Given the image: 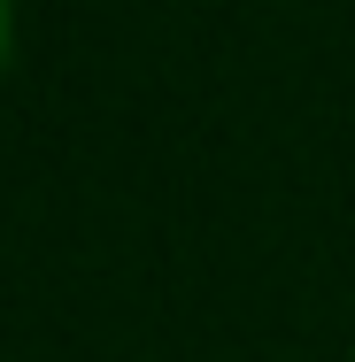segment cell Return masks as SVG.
<instances>
[{
	"label": "cell",
	"instance_id": "1",
	"mask_svg": "<svg viewBox=\"0 0 355 362\" xmlns=\"http://www.w3.org/2000/svg\"><path fill=\"white\" fill-rule=\"evenodd\" d=\"M8 39H16V8L0 0V70H8Z\"/></svg>",
	"mask_w": 355,
	"mask_h": 362
}]
</instances>
